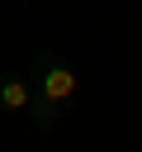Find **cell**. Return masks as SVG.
Masks as SVG:
<instances>
[{
	"instance_id": "6da1fadb",
	"label": "cell",
	"mask_w": 142,
	"mask_h": 152,
	"mask_svg": "<svg viewBox=\"0 0 142 152\" xmlns=\"http://www.w3.org/2000/svg\"><path fill=\"white\" fill-rule=\"evenodd\" d=\"M28 86H33V128L38 133H52L66 114H76V100H80V76L76 66L57 52V48H43L33 62H28Z\"/></svg>"
},
{
	"instance_id": "7a4b0ae2",
	"label": "cell",
	"mask_w": 142,
	"mask_h": 152,
	"mask_svg": "<svg viewBox=\"0 0 142 152\" xmlns=\"http://www.w3.org/2000/svg\"><path fill=\"white\" fill-rule=\"evenodd\" d=\"M0 109L5 114H28L33 109V86L24 71H0Z\"/></svg>"
}]
</instances>
